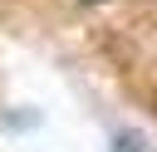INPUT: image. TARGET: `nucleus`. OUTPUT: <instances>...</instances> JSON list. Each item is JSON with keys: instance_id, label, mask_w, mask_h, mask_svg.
<instances>
[{"instance_id": "f257e3e1", "label": "nucleus", "mask_w": 157, "mask_h": 152, "mask_svg": "<svg viewBox=\"0 0 157 152\" xmlns=\"http://www.w3.org/2000/svg\"><path fill=\"white\" fill-rule=\"evenodd\" d=\"M83 5H98V0H83Z\"/></svg>"}]
</instances>
